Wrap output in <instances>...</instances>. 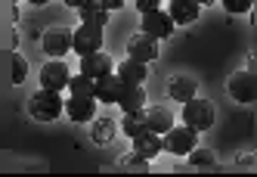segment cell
<instances>
[{"mask_svg":"<svg viewBox=\"0 0 257 177\" xmlns=\"http://www.w3.org/2000/svg\"><path fill=\"white\" fill-rule=\"evenodd\" d=\"M161 149H164V134H158V131H146V134L134 137V152L140 158H146V162L155 158Z\"/></svg>","mask_w":257,"mask_h":177,"instance_id":"10","label":"cell"},{"mask_svg":"<svg viewBox=\"0 0 257 177\" xmlns=\"http://www.w3.org/2000/svg\"><path fill=\"white\" fill-rule=\"evenodd\" d=\"M118 75L124 78V84H143L146 78H149V72H146V62L131 59V56H127V59L118 65Z\"/></svg>","mask_w":257,"mask_h":177,"instance_id":"17","label":"cell"},{"mask_svg":"<svg viewBox=\"0 0 257 177\" xmlns=\"http://www.w3.org/2000/svg\"><path fill=\"white\" fill-rule=\"evenodd\" d=\"M124 4H127V0H102V7H105V10H121Z\"/></svg>","mask_w":257,"mask_h":177,"instance_id":"27","label":"cell"},{"mask_svg":"<svg viewBox=\"0 0 257 177\" xmlns=\"http://www.w3.org/2000/svg\"><path fill=\"white\" fill-rule=\"evenodd\" d=\"M25 75H28V62L19 56V53H16V56H13V84H22Z\"/></svg>","mask_w":257,"mask_h":177,"instance_id":"24","label":"cell"},{"mask_svg":"<svg viewBox=\"0 0 257 177\" xmlns=\"http://www.w3.org/2000/svg\"><path fill=\"white\" fill-rule=\"evenodd\" d=\"M28 4H34V7H44V4H47V0H28Z\"/></svg>","mask_w":257,"mask_h":177,"instance_id":"29","label":"cell"},{"mask_svg":"<svg viewBox=\"0 0 257 177\" xmlns=\"http://www.w3.org/2000/svg\"><path fill=\"white\" fill-rule=\"evenodd\" d=\"M158 4L161 0H137V10L140 13H152V10H158Z\"/></svg>","mask_w":257,"mask_h":177,"instance_id":"26","label":"cell"},{"mask_svg":"<svg viewBox=\"0 0 257 177\" xmlns=\"http://www.w3.org/2000/svg\"><path fill=\"white\" fill-rule=\"evenodd\" d=\"M41 44H44V50L50 53V56H62V53H68L71 47H75V34L65 31V28H50V31H44Z\"/></svg>","mask_w":257,"mask_h":177,"instance_id":"8","label":"cell"},{"mask_svg":"<svg viewBox=\"0 0 257 177\" xmlns=\"http://www.w3.org/2000/svg\"><path fill=\"white\" fill-rule=\"evenodd\" d=\"M65 112L71 121H93L96 115V97H71L65 103Z\"/></svg>","mask_w":257,"mask_h":177,"instance_id":"11","label":"cell"},{"mask_svg":"<svg viewBox=\"0 0 257 177\" xmlns=\"http://www.w3.org/2000/svg\"><path fill=\"white\" fill-rule=\"evenodd\" d=\"M99 50H102V28L81 22V28H75V53L90 56V53H99Z\"/></svg>","mask_w":257,"mask_h":177,"instance_id":"5","label":"cell"},{"mask_svg":"<svg viewBox=\"0 0 257 177\" xmlns=\"http://www.w3.org/2000/svg\"><path fill=\"white\" fill-rule=\"evenodd\" d=\"M198 4H214V0H198Z\"/></svg>","mask_w":257,"mask_h":177,"instance_id":"30","label":"cell"},{"mask_svg":"<svg viewBox=\"0 0 257 177\" xmlns=\"http://www.w3.org/2000/svg\"><path fill=\"white\" fill-rule=\"evenodd\" d=\"M146 118H149V131L168 134L174 128V115H171V109H164V106H152V109H146Z\"/></svg>","mask_w":257,"mask_h":177,"instance_id":"18","label":"cell"},{"mask_svg":"<svg viewBox=\"0 0 257 177\" xmlns=\"http://www.w3.org/2000/svg\"><path fill=\"white\" fill-rule=\"evenodd\" d=\"M189 162H192L195 168H211L217 158H214L211 149H192V152H189Z\"/></svg>","mask_w":257,"mask_h":177,"instance_id":"23","label":"cell"},{"mask_svg":"<svg viewBox=\"0 0 257 177\" xmlns=\"http://www.w3.org/2000/svg\"><path fill=\"white\" fill-rule=\"evenodd\" d=\"M81 72L90 78H102L112 72V59L108 53H90V56H81Z\"/></svg>","mask_w":257,"mask_h":177,"instance_id":"13","label":"cell"},{"mask_svg":"<svg viewBox=\"0 0 257 177\" xmlns=\"http://www.w3.org/2000/svg\"><path fill=\"white\" fill-rule=\"evenodd\" d=\"M118 106L124 112H140L143 106H146V91H143V84H124V91L118 97Z\"/></svg>","mask_w":257,"mask_h":177,"instance_id":"16","label":"cell"},{"mask_svg":"<svg viewBox=\"0 0 257 177\" xmlns=\"http://www.w3.org/2000/svg\"><path fill=\"white\" fill-rule=\"evenodd\" d=\"M127 53H131V59H140V62H152L158 56V38L152 34H134L131 44H127Z\"/></svg>","mask_w":257,"mask_h":177,"instance_id":"9","label":"cell"},{"mask_svg":"<svg viewBox=\"0 0 257 177\" xmlns=\"http://www.w3.org/2000/svg\"><path fill=\"white\" fill-rule=\"evenodd\" d=\"M198 10H201L198 0H171V10L168 13L174 16L177 25H189V22L198 19Z\"/></svg>","mask_w":257,"mask_h":177,"instance_id":"14","label":"cell"},{"mask_svg":"<svg viewBox=\"0 0 257 177\" xmlns=\"http://www.w3.org/2000/svg\"><path fill=\"white\" fill-rule=\"evenodd\" d=\"M28 109H31V115L38 121H53V118H59V112L65 109V103H62L59 91H47V87H41V91L31 97Z\"/></svg>","mask_w":257,"mask_h":177,"instance_id":"1","label":"cell"},{"mask_svg":"<svg viewBox=\"0 0 257 177\" xmlns=\"http://www.w3.org/2000/svg\"><path fill=\"white\" fill-rule=\"evenodd\" d=\"M174 16L171 13H161V10H152V13H143V31L152 34V38H171L174 34Z\"/></svg>","mask_w":257,"mask_h":177,"instance_id":"4","label":"cell"},{"mask_svg":"<svg viewBox=\"0 0 257 177\" xmlns=\"http://www.w3.org/2000/svg\"><path fill=\"white\" fill-rule=\"evenodd\" d=\"M229 94L238 103H254L257 100V75L254 72H235L229 78Z\"/></svg>","mask_w":257,"mask_h":177,"instance_id":"7","label":"cell"},{"mask_svg":"<svg viewBox=\"0 0 257 177\" xmlns=\"http://www.w3.org/2000/svg\"><path fill=\"white\" fill-rule=\"evenodd\" d=\"M121 91H124V78L121 75H102V78H96V100L99 103H118V97H121Z\"/></svg>","mask_w":257,"mask_h":177,"instance_id":"12","label":"cell"},{"mask_svg":"<svg viewBox=\"0 0 257 177\" xmlns=\"http://www.w3.org/2000/svg\"><path fill=\"white\" fill-rule=\"evenodd\" d=\"M62 4H68V7H71V10H81V7H84V4H87V0H62Z\"/></svg>","mask_w":257,"mask_h":177,"instance_id":"28","label":"cell"},{"mask_svg":"<svg viewBox=\"0 0 257 177\" xmlns=\"http://www.w3.org/2000/svg\"><path fill=\"white\" fill-rule=\"evenodd\" d=\"M223 7L229 13H248L251 10V0H223Z\"/></svg>","mask_w":257,"mask_h":177,"instance_id":"25","label":"cell"},{"mask_svg":"<svg viewBox=\"0 0 257 177\" xmlns=\"http://www.w3.org/2000/svg\"><path fill=\"white\" fill-rule=\"evenodd\" d=\"M68 81H71V72H68V65L62 59H50L41 68V84L47 91H62V87H68Z\"/></svg>","mask_w":257,"mask_h":177,"instance_id":"6","label":"cell"},{"mask_svg":"<svg viewBox=\"0 0 257 177\" xmlns=\"http://www.w3.org/2000/svg\"><path fill=\"white\" fill-rule=\"evenodd\" d=\"M195 128H171L168 134H164V149L174 152V155H189L195 149Z\"/></svg>","mask_w":257,"mask_h":177,"instance_id":"3","label":"cell"},{"mask_svg":"<svg viewBox=\"0 0 257 177\" xmlns=\"http://www.w3.org/2000/svg\"><path fill=\"white\" fill-rule=\"evenodd\" d=\"M183 121H186L189 128H195V131H208L214 125V103L192 97L186 106H183Z\"/></svg>","mask_w":257,"mask_h":177,"instance_id":"2","label":"cell"},{"mask_svg":"<svg viewBox=\"0 0 257 177\" xmlns=\"http://www.w3.org/2000/svg\"><path fill=\"white\" fill-rule=\"evenodd\" d=\"M115 121L112 118H96L93 121V128H90V137H93V143H112V137H115Z\"/></svg>","mask_w":257,"mask_h":177,"instance_id":"21","label":"cell"},{"mask_svg":"<svg viewBox=\"0 0 257 177\" xmlns=\"http://www.w3.org/2000/svg\"><path fill=\"white\" fill-rule=\"evenodd\" d=\"M168 94H171L177 103H189V100L195 97V78H189V75L174 78V81H171V87H168Z\"/></svg>","mask_w":257,"mask_h":177,"instance_id":"19","label":"cell"},{"mask_svg":"<svg viewBox=\"0 0 257 177\" xmlns=\"http://www.w3.org/2000/svg\"><path fill=\"white\" fill-rule=\"evenodd\" d=\"M121 128H124L127 137H140V134H146V131H149V118H146V109H140V112H124Z\"/></svg>","mask_w":257,"mask_h":177,"instance_id":"20","label":"cell"},{"mask_svg":"<svg viewBox=\"0 0 257 177\" xmlns=\"http://www.w3.org/2000/svg\"><path fill=\"white\" fill-rule=\"evenodd\" d=\"M68 91H71V97H96V78L81 72L78 78L68 81Z\"/></svg>","mask_w":257,"mask_h":177,"instance_id":"22","label":"cell"},{"mask_svg":"<svg viewBox=\"0 0 257 177\" xmlns=\"http://www.w3.org/2000/svg\"><path fill=\"white\" fill-rule=\"evenodd\" d=\"M78 13H81V22H84V25L105 28V22H108V13H112V10H105V7H102V0H87V4H84Z\"/></svg>","mask_w":257,"mask_h":177,"instance_id":"15","label":"cell"},{"mask_svg":"<svg viewBox=\"0 0 257 177\" xmlns=\"http://www.w3.org/2000/svg\"><path fill=\"white\" fill-rule=\"evenodd\" d=\"M7 4H16V0H7Z\"/></svg>","mask_w":257,"mask_h":177,"instance_id":"31","label":"cell"}]
</instances>
